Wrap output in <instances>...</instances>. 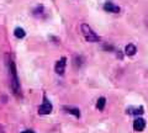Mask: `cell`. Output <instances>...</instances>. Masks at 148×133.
I'll use <instances>...</instances> for the list:
<instances>
[{
  "instance_id": "obj_3",
  "label": "cell",
  "mask_w": 148,
  "mask_h": 133,
  "mask_svg": "<svg viewBox=\"0 0 148 133\" xmlns=\"http://www.w3.org/2000/svg\"><path fill=\"white\" fill-rule=\"evenodd\" d=\"M52 110H53L52 104H51V101L47 99V96L43 95V102L38 107V115H49L52 112Z\"/></svg>"
},
{
  "instance_id": "obj_10",
  "label": "cell",
  "mask_w": 148,
  "mask_h": 133,
  "mask_svg": "<svg viewBox=\"0 0 148 133\" xmlns=\"http://www.w3.org/2000/svg\"><path fill=\"white\" fill-rule=\"evenodd\" d=\"M14 35H15L16 38H24L26 36V32L22 27H16L15 31H14Z\"/></svg>"
},
{
  "instance_id": "obj_13",
  "label": "cell",
  "mask_w": 148,
  "mask_h": 133,
  "mask_svg": "<svg viewBox=\"0 0 148 133\" xmlns=\"http://www.w3.org/2000/svg\"><path fill=\"white\" fill-rule=\"evenodd\" d=\"M21 133H35V132H34V131H31V130H26V131L21 132Z\"/></svg>"
},
{
  "instance_id": "obj_6",
  "label": "cell",
  "mask_w": 148,
  "mask_h": 133,
  "mask_svg": "<svg viewBox=\"0 0 148 133\" xmlns=\"http://www.w3.org/2000/svg\"><path fill=\"white\" fill-rule=\"evenodd\" d=\"M104 10L108 12H112V14H119L120 12V8L117 5H115L112 3H105L104 4Z\"/></svg>"
},
{
  "instance_id": "obj_8",
  "label": "cell",
  "mask_w": 148,
  "mask_h": 133,
  "mask_svg": "<svg viewBox=\"0 0 148 133\" xmlns=\"http://www.w3.org/2000/svg\"><path fill=\"white\" fill-rule=\"evenodd\" d=\"M137 52V48H136V46L135 44H132V43H130L126 46V48H125V53L127 54V56L130 57H132V56H135Z\"/></svg>"
},
{
  "instance_id": "obj_9",
  "label": "cell",
  "mask_w": 148,
  "mask_h": 133,
  "mask_svg": "<svg viewBox=\"0 0 148 133\" xmlns=\"http://www.w3.org/2000/svg\"><path fill=\"white\" fill-rule=\"evenodd\" d=\"M45 8H43V5H38V6H36L35 9H34V11H32V14L36 16V17H42L43 15H45Z\"/></svg>"
},
{
  "instance_id": "obj_11",
  "label": "cell",
  "mask_w": 148,
  "mask_h": 133,
  "mask_svg": "<svg viewBox=\"0 0 148 133\" xmlns=\"http://www.w3.org/2000/svg\"><path fill=\"white\" fill-rule=\"evenodd\" d=\"M105 104H106V99L105 98H100L98 100V102H96V108L100 110V111H103L104 107H105Z\"/></svg>"
},
{
  "instance_id": "obj_5",
  "label": "cell",
  "mask_w": 148,
  "mask_h": 133,
  "mask_svg": "<svg viewBox=\"0 0 148 133\" xmlns=\"http://www.w3.org/2000/svg\"><path fill=\"white\" fill-rule=\"evenodd\" d=\"M146 127V121L143 120L142 117H137L135 121H133V130L137 131V132H141L145 130Z\"/></svg>"
},
{
  "instance_id": "obj_2",
  "label": "cell",
  "mask_w": 148,
  "mask_h": 133,
  "mask_svg": "<svg viewBox=\"0 0 148 133\" xmlns=\"http://www.w3.org/2000/svg\"><path fill=\"white\" fill-rule=\"evenodd\" d=\"M80 30H82V33H83V36H84V38H85L86 42L94 43V42H99V41H100V37L95 33L94 30H92L89 25L82 24L80 25Z\"/></svg>"
},
{
  "instance_id": "obj_7",
  "label": "cell",
  "mask_w": 148,
  "mask_h": 133,
  "mask_svg": "<svg viewBox=\"0 0 148 133\" xmlns=\"http://www.w3.org/2000/svg\"><path fill=\"white\" fill-rule=\"evenodd\" d=\"M63 108L66 110V112L74 115V116H75L77 118H79V117H80V110H79V108H77V107H72V106H64Z\"/></svg>"
},
{
  "instance_id": "obj_1",
  "label": "cell",
  "mask_w": 148,
  "mask_h": 133,
  "mask_svg": "<svg viewBox=\"0 0 148 133\" xmlns=\"http://www.w3.org/2000/svg\"><path fill=\"white\" fill-rule=\"evenodd\" d=\"M6 58V64H8V69H9V75H10V84H11V89L14 91V94L16 96H20L21 91H20V81L17 78V72H16V65L14 61L10 58L9 54L5 56Z\"/></svg>"
},
{
  "instance_id": "obj_12",
  "label": "cell",
  "mask_w": 148,
  "mask_h": 133,
  "mask_svg": "<svg viewBox=\"0 0 148 133\" xmlns=\"http://www.w3.org/2000/svg\"><path fill=\"white\" fill-rule=\"evenodd\" d=\"M132 113H135V115H142V113H143V107L136 108V110H135V111H133Z\"/></svg>"
},
{
  "instance_id": "obj_4",
  "label": "cell",
  "mask_w": 148,
  "mask_h": 133,
  "mask_svg": "<svg viewBox=\"0 0 148 133\" xmlns=\"http://www.w3.org/2000/svg\"><path fill=\"white\" fill-rule=\"evenodd\" d=\"M66 65H67V58L66 57H62L59 61L56 63L54 65V70L58 75H63L64 74V70H66Z\"/></svg>"
}]
</instances>
